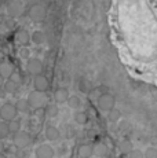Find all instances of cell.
Segmentation results:
<instances>
[{"instance_id":"obj_1","label":"cell","mask_w":157,"mask_h":158,"mask_svg":"<svg viewBox=\"0 0 157 158\" xmlns=\"http://www.w3.org/2000/svg\"><path fill=\"white\" fill-rule=\"evenodd\" d=\"M116 106V98H114L112 94L109 92H105V94H102L101 96L98 98V107H99V110H102V111H110L112 109Z\"/></svg>"},{"instance_id":"obj_2","label":"cell","mask_w":157,"mask_h":158,"mask_svg":"<svg viewBox=\"0 0 157 158\" xmlns=\"http://www.w3.org/2000/svg\"><path fill=\"white\" fill-rule=\"evenodd\" d=\"M43 94L44 92H39V91H36V89L29 94L28 101H29V105H31L32 109L39 110V109H41L44 106V103H46V96H44Z\"/></svg>"},{"instance_id":"obj_3","label":"cell","mask_w":157,"mask_h":158,"mask_svg":"<svg viewBox=\"0 0 157 158\" xmlns=\"http://www.w3.org/2000/svg\"><path fill=\"white\" fill-rule=\"evenodd\" d=\"M18 109L17 105H13V103H4V105L0 107V117L4 121H11L17 117Z\"/></svg>"},{"instance_id":"obj_4","label":"cell","mask_w":157,"mask_h":158,"mask_svg":"<svg viewBox=\"0 0 157 158\" xmlns=\"http://www.w3.org/2000/svg\"><path fill=\"white\" fill-rule=\"evenodd\" d=\"M26 70H28L29 74H33V76L41 74L44 70V63L40 59H37V58H29L28 63H26Z\"/></svg>"},{"instance_id":"obj_5","label":"cell","mask_w":157,"mask_h":158,"mask_svg":"<svg viewBox=\"0 0 157 158\" xmlns=\"http://www.w3.org/2000/svg\"><path fill=\"white\" fill-rule=\"evenodd\" d=\"M14 144L18 148H25L31 144V135L25 131H18L14 133Z\"/></svg>"},{"instance_id":"obj_6","label":"cell","mask_w":157,"mask_h":158,"mask_svg":"<svg viewBox=\"0 0 157 158\" xmlns=\"http://www.w3.org/2000/svg\"><path fill=\"white\" fill-rule=\"evenodd\" d=\"M33 87H35L36 91L39 92H46V91L50 88V83H48V78L41 73V74L35 76V80H33Z\"/></svg>"},{"instance_id":"obj_7","label":"cell","mask_w":157,"mask_h":158,"mask_svg":"<svg viewBox=\"0 0 157 158\" xmlns=\"http://www.w3.org/2000/svg\"><path fill=\"white\" fill-rule=\"evenodd\" d=\"M54 148L48 144H40L36 148V158H54Z\"/></svg>"},{"instance_id":"obj_8","label":"cell","mask_w":157,"mask_h":158,"mask_svg":"<svg viewBox=\"0 0 157 158\" xmlns=\"http://www.w3.org/2000/svg\"><path fill=\"white\" fill-rule=\"evenodd\" d=\"M14 40H15L18 44L23 45L31 41V33L26 29H18L15 32V35H14Z\"/></svg>"},{"instance_id":"obj_9","label":"cell","mask_w":157,"mask_h":158,"mask_svg":"<svg viewBox=\"0 0 157 158\" xmlns=\"http://www.w3.org/2000/svg\"><path fill=\"white\" fill-rule=\"evenodd\" d=\"M69 91L66 89V88H57L55 89V92H54V99H55V102L57 103H65V102H68V99H69Z\"/></svg>"},{"instance_id":"obj_10","label":"cell","mask_w":157,"mask_h":158,"mask_svg":"<svg viewBox=\"0 0 157 158\" xmlns=\"http://www.w3.org/2000/svg\"><path fill=\"white\" fill-rule=\"evenodd\" d=\"M46 40H47V37H46V33H44L43 30H33L32 32L31 41L33 44H37V45L44 44L46 43Z\"/></svg>"},{"instance_id":"obj_11","label":"cell","mask_w":157,"mask_h":158,"mask_svg":"<svg viewBox=\"0 0 157 158\" xmlns=\"http://www.w3.org/2000/svg\"><path fill=\"white\" fill-rule=\"evenodd\" d=\"M59 136H61V132H59V129L57 128V127L54 125H48L46 128V138L48 140L51 142H55L59 139Z\"/></svg>"},{"instance_id":"obj_12","label":"cell","mask_w":157,"mask_h":158,"mask_svg":"<svg viewBox=\"0 0 157 158\" xmlns=\"http://www.w3.org/2000/svg\"><path fill=\"white\" fill-rule=\"evenodd\" d=\"M14 72H15V70H14V65L11 62H7V60H6V62L0 63V74H2V76L10 78V76L13 74Z\"/></svg>"},{"instance_id":"obj_13","label":"cell","mask_w":157,"mask_h":158,"mask_svg":"<svg viewBox=\"0 0 157 158\" xmlns=\"http://www.w3.org/2000/svg\"><path fill=\"white\" fill-rule=\"evenodd\" d=\"M94 154V148L90 144H83L78 147L77 150V156L78 158H91V156Z\"/></svg>"},{"instance_id":"obj_14","label":"cell","mask_w":157,"mask_h":158,"mask_svg":"<svg viewBox=\"0 0 157 158\" xmlns=\"http://www.w3.org/2000/svg\"><path fill=\"white\" fill-rule=\"evenodd\" d=\"M121 118H123V113L119 110V109L113 107L110 111H108V120H109L110 123L117 124L120 120H121Z\"/></svg>"},{"instance_id":"obj_15","label":"cell","mask_w":157,"mask_h":158,"mask_svg":"<svg viewBox=\"0 0 157 158\" xmlns=\"http://www.w3.org/2000/svg\"><path fill=\"white\" fill-rule=\"evenodd\" d=\"M88 120H90V117L86 111H76V114H74V121H76L78 125H86L88 123Z\"/></svg>"},{"instance_id":"obj_16","label":"cell","mask_w":157,"mask_h":158,"mask_svg":"<svg viewBox=\"0 0 157 158\" xmlns=\"http://www.w3.org/2000/svg\"><path fill=\"white\" fill-rule=\"evenodd\" d=\"M17 109L21 113H28L32 107H31V105H29L28 99H19V101L17 102Z\"/></svg>"},{"instance_id":"obj_17","label":"cell","mask_w":157,"mask_h":158,"mask_svg":"<svg viewBox=\"0 0 157 158\" xmlns=\"http://www.w3.org/2000/svg\"><path fill=\"white\" fill-rule=\"evenodd\" d=\"M59 113V109H58V106L57 105H47V107H46V115L48 118H55L57 115H58Z\"/></svg>"},{"instance_id":"obj_18","label":"cell","mask_w":157,"mask_h":158,"mask_svg":"<svg viewBox=\"0 0 157 158\" xmlns=\"http://www.w3.org/2000/svg\"><path fill=\"white\" fill-rule=\"evenodd\" d=\"M68 105H69V107L77 110V109L81 106V99L78 98V96H76V95H70L69 96V99H68Z\"/></svg>"},{"instance_id":"obj_19","label":"cell","mask_w":157,"mask_h":158,"mask_svg":"<svg viewBox=\"0 0 157 158\" xmlns=\"http://www.w3.org/2000/svg\"><path fill=\"white\" fill-rule=\"evenodd\" d=\"M8 128H10V132H14V133L21 131V121L17 120V118L8 121Z\"/></svg>"},{"instance_id":"obj_20","label":"cell","mask_w":157,"mask_h":158,"mask_svg":"<svg viewBox=\"0 0 157 158\" xmlns=\"http://www.w3.org/2000/svg\"><path fill=\"white\" fill-rule=\"evenodd\" d=\"M17 88H18V84L11 81L10 78H8V81L4 84V89H6V92H8V94H14L17 91Z\"/></svg>"},{"instance_id":"obj_21","label":"cell","mask_w":157,"mask_h":158,"mask_svg":"<svg viewBox=\"0 0 157 158\" xmlns=\"http://www.w3.org/2000/svg\"><path fill=\"white\" fill-rule=\"evenodd\" d=\"M10 133V128H8V124L6 123H0V139H6Z\"/></svg>"},{"instance_id":"obj_22","label":"cell","mask_w":157,"mask_h":158,"mask_svg":"<svg viewBox=\"0 0 157 158\" xmlns=\"http://www.w3.org/2000/svg\"><path fill=\"white\" fill-rule=\"evenodd\" d=\"M80 91L81 92H90V89H91V87H90V81L87 80H81L80 81Z\"/></svg>"},{"instance_id":"obj_23","label":"cell","mask_w":157,"mask_h":158,"mask_svg":"<svg viewBox=\"0 0 157 158\" xmlns=\"http://www.w3.org/2000/svg\"><path fill=\"white\" fill-rule=\"evenodd\" d=\"M10 80H11V81H14V83H17L18 85H19V83L22 81V76H21L18 72H14L13 74L10 76Z\"/></svg>"},{"instance_id":"obj_24","label":"cell","mask_w":157,"mask_h":158,"mask_svg":"<svg viewBox=\"0 0 157 158\" xmlns=\"http://www.w3.org/2000/svg\"><path fill=\"white\" fill-rule=\"evenodd\" d=\"M95 150H96V153H98L99 156H105V154H108V147L105 144H98L95 147Z\"/></svg>"},{"instance_id":"obj_25","label":"cell","mask_w":157,"mask_h":158,"mask_svg":"<svg viewBox=\"0 0 157 158\" xmlns=\"http://www.w3.org/2000/svg\"><path fill=\"white\" fill-rule=\"evenodd\" d=\"M74 135V129H72L70 125H66V136L68 138H70V136Z\"/></svg>"},{"instance_id":"obj_26","label":"cell","mask_w":157,"mask_h":158,"mask_svg":"<svg viewBox=\"0 0 157 158\" xmlns=\"http://www.w3.org/2000/svg\"><path fill=\"white\" fill-rule=\"evenodd\" d=\"M59 154H61V156H63V154H66L68 153V147H66V146H61V147H59Z\"/></svg>"},{"instance_id":"obj_27","label":"cell","mask_w":157,"mask_h":158,"mask_svg":"<svg viewBox=\"0 0 157 158\" xmlns=\"http://www.w3.org/2000/svg\"><path fill=\"white\" fill-rule=\"evenodd\" d=\"M4 76H2V74H0V88H2V87H4V84H6V81H4Z\"/></svg>"},{"instance_id":"obj_28","label":"cell","mask_w":157,"mask_h":158,"mask_svg":"<svg viewBox=\"0 0 157 158\" xmlns=\"http://www.w3.org/2000/svg\"><path fill=\"white\" fill-rule=\"evenodd\" d=\"M4 147H6L4 143H3V140L0 139V153H3V151H4Z\"/></svg>"},{"instance_id":"obj_29","label":"cell","mask_w":157,"mask_h":158,"mask_svg":"<svg viewBox=\"0 0 157 158\" xmlns=\"http://www.w3.org/2000/svg\"><path fill=\"white\" fill-rule=\"evenodd\" d=\"M0 158H6L4 156H3V153H0Z\"/></svg>"}]
</instances>
